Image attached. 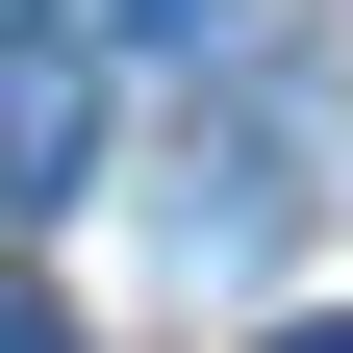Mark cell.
Returning <instances> with one entry per match:
<instances>
[{"label": "cell", "instance_id": "4", "mask_svg": "<svg viewBox=\"0 0 353 353\" xmlns=\"http://www.w3.org/2000/svg\"><path fill=\"white\" fill-rule=\"evenodd\" d=\"M0 353H76V303H51V278H26V252H0Z\"/></svg>", "mask_w": 353, "mask_h": 353}, {"label": "cell", "instance_id": "2", "mask_svg": "<svg viewBox=\"0 0 353 353\" xmlns=\"http://www.w3.org/2000/svg\"><path fill=\"white\" fill-rule=\"evenodd\" d=\"M76 176H101V51L26 26V51H0V228H51Z\"/></svg>", "mask_w": 353, "mask_h": 353}, {"label": "cell", "instance_id": "5", "mask_svg": "<svg viewBox=\"0 0 353 353\" xmlns=\"http://www.w3.org/2000/svg\"><path fill=\"white\" fill-rule=\"evenodd\" d=\"M278 353H353V328H278Z\"/></svg>", "mask_w": 353, "mask_h": 353}, {"label": "cell", "instance_id": "3", "mask_svg": "<svg viewBox=\"0 0 353 353\" xmlns=\"http://www.w3.org/2000/svg\"><path fill=\"white\" fill-rule=\"evenodd\" d=\"M101 51H252V0H101Z\"/></svg>", "mask_w": 353, "mask_h": 353}, {"label": "cell", "instance_id": "1", "mask_svg": "<svg viewBox=\"0 0 353 353\" xmlns=\"http://www.w3.org/2000/svg\"><path fill=\"white\" fill-rule=\"evenodd\" d=\"M278 228H303V152H278V126H176V152H152V252H176V278H252Z\"/></svg>", "mask_w": 353, "mask_h": 353}]
</instances>
